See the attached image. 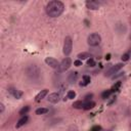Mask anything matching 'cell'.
Segmentation results:
<instances>
[{
    "label": "cell",
    "instance_id": "cell-6",
    "mask_svg": "<svg viewBox=\"0 0 131 131\" xmlns=\"http://www.w3.org/2000/svg\"><path fill=\"white\" fill-rule=\"evenodd\" d=\"M122 68H123V63H117L116 66L111 67V69L105 72V77H111V76H113V75L116 74L118 71H120Z\"/></svg>",
    "mask_w": 131,
    "mask_h": 131
},
{
    "label": "cell",
    "instance_id": "cell-18",
    "mask_svg": "<svg viewBox=\"0 0 131 131\" xmlns=\"http://www.w3.org/2000/svg\"><path fill=\"white\" fill-rule=\"evenodd\" d=\"M35 113H36V115H44V114L48 113V108H46V107H39V108L36 110Z\"/></svg>",
    "mask_w": 131,
    "mask_h": 131
},
{
    "label": "cell",
    "instance_id": "cell-22",
    "mask_svg": "<svg viewBox=\"0 0 131 131\" xmlns=\"http://www.w3.org/2000/svg\"><path fill=\"white\" fill-rule=\"evenodd\" d=\"M120 86H121V82H118V83H116L114 86H113V88L111 89V91L113 92V91H117L119 88H120Z\"/></svg>",
    "mask_w": 131,
    "mask_h": 131
},
{
    "label": "cell",
    "instance_id": "cell-9",
    "mask_svg": "<svg viewBox=\"0 0 131 131\" xmlns=\"http://www.w3.org/2000/svg\"><path fill=\"white\" fill-rule=\"evenodd\" d=\"M99 3L97 1H93V0H88L86 1V7L88 9H91V10H96L99 8Z\"/></svg>",
    "mask_w": 131,
    "mask_h": 131
},
{
    "label": "cell",
    "instance_id": "cell-2",
    "mask_svg": "<svg viewBox=\"0 0 131 131\" xmlns=\"http://www.w3.org/2000/svg\"><path fill=\"white\" fill-rule=\"evenodd\" d=\"M26 73H27V76L32 78V79H36L40 76V69L36 66V64H31L27 68L26 70Z\"/></svg>",
    "mask_w": 131,
    "mask_h": 131
},
{
    "label": "cell",
    "instance_id": "cell-1",
    "mask_svg": "<svg viewBox=\"0 0 131 131\" xmlns=\"http://www.w3.org/2000/svg\"><path fill=\"white\" fill-rule=\"evenodd\" d=\"M63 9H64L63 3L60 2V1H57V0H53V1L48 2L46 7H45L46 13L50 17H57V16H59L62 13Z\"/></svg>",
    "mask_w": 131,
    "mask_h": 131
},
{
    "label": "cell",
    "instance_id": "cell-4",
    "mask_svg": "<svg viewBox=\"0 0 131 131\" xmlns=\"http://www.w3.org/2000/svg\"><path fill=\"white\" fill-rule=\"evenodd\" d=\"M73 48V41L71 37H66L64 42H63V47H62V52L64 55H69L72 52Z\"/></svg>",
    "mask_w": 131,
    "mask_h": 131
},
{
    "label": "cell",
    "instance_id": "cell-16",
    "mask_svg": "<svg viewBox=\"0 0 131 131\" xmlns=\"http://www.w3.org/2000/svg\"><path fill=\"white\" fill-rule=\"evenodd\" d=\"M83 106H84V101H82V100H78L73 103L74 108H83Z\"/></svg>",
    "mask_w": 131,
    "mask_h": 131
},
{
    "label": "cell",
    "instance_id": "cell-19",
    "mask_svg": "<svg viewBox=\"0 0 131 131\" xmlns=\"http://www.w3.org/2000/svg\"><path fill=\"white\" fill-rule=\"evenodd\" d=\"M29 111H30V106H29V105H26V106H24V107L19 111V115H21V116H26V114H27Z\"/></svg>",
    "mask_w": 131,
    "mask_h": 131
},
{
    "label": "cell",
    "instance_id": "cell-20",
    "mask_svg": "<svg viewBox=\"0 0 131 131\" xmlns=\"http://www.w3.org/2000/svg\"><path fill=\"white\" fill-rule=\"evenodd\" d=\"M75 96H76V92L75 91H73V90L68 91V94H67V98L68 99H74Z\"/></svg>",
    "mask_w": 131,
    "mask_h": 131
},
{
    "label": "cell",
    "instance_id": "cell-13",
    "mask_svg": "<svg viewBox=\"0 0 131 131\" xmlns=\"http://www.w3.org/2000/svg\"><path fill=\"white\" fill-rule=\"evenodd\" d=\"M28 120H29V118H28V116H21V118L17 121V123H16V128H20L21 126H24L27 122H28Z\"/></svg>",
    "mask_w": 131,
    "mask_h": 131
},
{
    "label": "cell",
    "instance_id": "cell-15",
    "mask_svg": "<svg viewBox=\"0 0 131 131\" xmlns=\"http://www.w3.org/2000/svg\"><path fill=\"white\" fill-rule=\"evenodd\" d=\"M82 79H83V82L80 83L81 86H86V85H88V84L90 83V76H88V75H84V76L82 77Z\"/></svg>",
    "mask_w": 131,
    "mask_h": 131
},
{
    "label": "cell",
    "instance_id": "cell-11",
    "mask_svg": "<svg viewBox=\"0 0 131 131\" xmlns=\"http://www.w3.org/2000/svg\"><path fill=\"white\" fill-rule=\"evenodd\" d=\"M47 93H48V90H47V89H43V90H41V91L36 95V97H35V101L39 102L40 100H42V99L47 95Z\"/></svg>",
    "mask_w": 131,
    "mask_h": 131
},
{
    "label": "cell",
    "instance_id": "cell-14",
    "mask_svg": "<svg viewBox=\"0 0 131 131\" xmlns=\"http://www.w3.org/2000/svg\"><path fill=\"white\" fill-rule=\"evenodd\" d=\"M94 106H95V102H94V101H91V100H89V101H84V106H83L84 110H91V108H93Z\"/></svg>",
    "mask_w": 131,
    "mask_h": 131
},
{
    "label": "cell",
    "instance_id": "cell-10",
    "mask_svg": "<svg viewBox=\"0 0 131 131\" xmlns=\"http://www.w3.org/2000/svg\"><path fill=\"white\" fill-rule=\"evenodd\" d=\"M77 79H78V72H71L69 75H68V81H69V83H71V84H73V83H75L76 81H77Z\"/></svg>",
    "mask_w": 131,
    "mask_h": 131
},
{
    "label": "cell",
    "instance_id": "cell-5",
    "mask_svg": "<svg viewBox=\"0 0 131 131\" xmlns=\"http://www.w3.org/2000/svg\"><path fill=\"white\" fill-rule=\"evenodd\" d=\"M72 64V60L70 57H66L61 60V62H59V67L57 69V72L58 73H62V72H66Z\"/></svg>",
    "mask_w": 131,
    "mask_h": 131
},
{
    "label": "cell",
    "instance_id": "cell-17",
    "mask_svg": "<svg viewBox=\"0 0 131 131\" xmlns=\"http://www.w3.org/2000/svg\"><path fill=\"white\" fill-rule=\"evenodd\" d=\"M89 57H91V55L88 52H81V53L78 54L79 59H86V58H89Z\"/></svg>",
    "mask_w": 131,
    "mask_h": 131
},
{
    "label": "cell",
    "instance_id": "cell-21",
    "mask_svg": "<svg viewBox=\"0 0 131 131\" xmlns=\"http://www.w3.org/2000/svg\"><path fill=\"white\" fill-rule=\"evenodd\" d=\"M111 93H112L111 90H105V91H103V92L101 93V97H102V98H108V96L111 95Z\"/></svg>",
    "mask_w": 131,
    "mask_h": 131
},
{
    "label": "cell",
    "instance_id": "cell-3",
    "mask_svg": "<svg viewBox=\"0 0 131 131\" xmlns=\"http://www.w3.org/2000/svg\"><path fill=\"white\" fill-rule=\"evenodd\" d=\"M100 41H101L100 35L97 34V33H92L87 38V43L90 46H97V45L100 44Z\"/></svg>",
    "mask_w": 131,
    "mask_h": 131
},
{
    "label": "cell",
    "instance_id": "cell-28",
    "mask_svg": "<svg viewBox=\"0 0 131 131\" xmlns=\"http://www.w3.org/2000/svg\"><path fill=\"white\" fill-rule=\"evenodd\" d=\"M4 112V104L1 102L0 103V113H3Z\"/></svg>",
    "mask_w": 131,
    "mask_h": 131
},
{
    "label": "cell",
    "instance_id": "cell-8",
    "mask_svg": "<svg viewBox=\"0 0 131 131\" xmlns=\"http://www.w3.org/2000/svg\"><path fill=\"white\" fill-rule=\"evenodd\" d=\"M47 100L51 103H57L59 100H60V95L56 92H53V93H50L47 97Z\"/></svg>",
    "mask_w": 131,
    "mask_h": 131
},
{
    "label": "cell",
    "instance_id": "cell-27",
    "mask_svg": "<svg viewBox=\"0 0 131 131\" xmlns=\"http://www.w3.org/2000/svg\"><path fill=\"white\" fill-rule=\"evenodd\" d=\"M101 128L99 127V126H95V127H93L92 129H91V131H99Z\"/></svg>",
    "mask_w": 131,
    "mask_h": 131
},
{
    "label": "cell",
    "instance_id": "cell-29",
    "mask_svg": "<svg viewBox=\"0 0 131 131\" xmlns=\"http://www.w3.org/2000/svg\"><path fill=\"white\" fill-rule=\"evenodd\" d=\"M130 39H131V34H130Z\"/></svg>",
    "mask_w": 131,
    "mask_h": 131
},
{
    "label": "cell",
    "instance_id": "cell-25",
    "mask_svg": "<svg viewBox=\"0 0 131 131\" xmlns=\"http://www.w3.org/2000/svg\"><path fill=\"white\" fill-rule=\"evenodd\" d=\"M74 64H75L76 67H80V66H82V61H81L80 59H77V60L74 61Z\"/></svg>",
    "mask_w": 131,
    "mask_h": 131
},
{
    "label": "cell",
    "instance_id": "cell-12",
    "mask_svg": "<svg viewBox=\"0 0 131 131\" xmlns=\"http://www.w3.org/2000/svg\"><path fill=\"white\" fill-rule=\"evenodd\" d=\"M9 92L13 95L14 98H17V99L23 96V92L19 91V90H17V89H14V88H10V89H9Z\"/></svg>",
    "mask_w": 131,
    "mask_h": 131
},
{
    "label": "cell",
    "instance_id": "cell-26",
    "mask_svg": "<svg viewBox=\"0 0 131 131\" xmlns=\"http://www.w3.org/2000/svg\"><path fill=\"white\" fill-rule=\"evenodd\" d=\"M91 97H92V94H87V95L84 97V98H85V101H89V99H90Z\"/></svg>",
    "mask_w": 131,
    "mask_h": 131
},
{
    "label": "cell",
    "instance_id": "cell-23",
    "mask_svg": "<svg viewBox=\"0 0 131 131\" xmlns=\"http://www.w3.org/2000/svg\"><path fill=\"white\" fill-rule=\"evenodd\" d=\"M129 57H130V53H128V52H127V53H124V54L122 55V57H121V58H122V60H123V61H127V60L129 59Z\"/></svg>",
    "mask_w": 131,
    "mask_h": 131
},
{
    "label": "cell",
    "instance_id": "cell-24",
    "mask_svg": "<svg viewBox=\"0 0 131 131\" xmlns=\"http://www.w3.org/2000/svg\"><path fill=\"white\" fill-rule=\"evenodd\" d=\"M87 64H88L89 67H94V66H95V61L93 60V58L90 57V58L87 60Z\"/></svg>",
    "mask_w": 131,
    "mask_h": 131
},
{
    "label": "cell",
    "instance_id": "cell-7",
    "mask_svg": "<svg viewBox=\"0 0 131 131\" xmlns=\"http://www.w3.org/2000/svg\"><path fill=\"white\" fill-rule=\"evenodd\" d=\"M45 62H46L47 66L51 67L52 69H56L57 70L58 67H59V62L55 58H53V57H46L45 58Z\"/></svg>",
    "mask_w": 131,
    "mask_h": 131
}]
</instances>
